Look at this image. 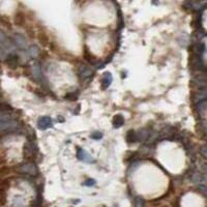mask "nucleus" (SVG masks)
Returning a JSON list of instances; mask_svg holds the SVG:
<instances>
[{"instance_id":"f257e3e1","label":"nucleus","mask_w":207,"mask_h":207,"mask_svg":"<svg viewBox=\"0 0 207 207\" xmlns=\"http://www.w3.org/2000/svg\"><path fill=\"white\" fill-rule=\"evenodd\" d=\"M0 129L2 133H16L19 132L21 128L18 124L17 120L11 117L8 112L1 111V116H0Z\"/></svg>"},{"instance_id":"f03ea898","label":"nucleus","mask_w":207,"mask_h":207,"mask_svg":"<svg viewBox=\"0 0 207 207\" xmlns=\"http://www.w3.org/2000/svg\"><path fill=\"white\" fill-rule=\"evenodd\" d=\"M192 84L198 89L207 88V73H197L192 78Z\"/></svg>"},{"instance_id":"7ed1b4c3","label":"nucleus","mask_w":207,"mask_h":207,"mask_svg":"<svg viewBox=\"0 0 207 207\" xmlns=\"http://www.w3.org/2000/svg\"><path fill=\"white\" fill-rule=\"evenodd\" d=\"M18 170L22 174H26V175L29 176H36L38 173L37 167L32 163H25V164L20 165Z\"/></svg>"},{"instance_id":"20e7f679","label":"nucleus","mask_w":207,"mask_h":207,"mask_svg":"<svg viewBox=\"0 0 207 207\" xmlns=\"http://www.w3.org/2000/svg\"><path fill=\"white\" fill-rule=\"evenodd\" d=\"M13 41H14L15 46H16L17 48L22 49V50H26V49H27V41H26V38L23 36L22 34L15 33L14 38H13Z\"/></svg>"},{"instance_id":"39448f33","label":"nucleus","mask_w":207,"mask_h":207,"mask_svg":"<svg viewBox=\"0 0 207 207\" xmlns=\"http://www.w3.org/2000/svg\"><path fill=\"white\" fill-rule=\"evenodd\" d=\"M207 100V88H203V89H198V91L194 94L193 96V102L195 105L200 104L202 102H206Z\"/></svg>"},{"instance_id":"423d86ee","label":"nucleus","mask_w":207,"mask_h":207,"mask_svg":"<svg viewBox=\"0 0 207 207\" xmlns=\"http://www.w3.org/2000/svg\"><path fill=\"white\" fill-rule=\"evenodd\" d=\"M77 158H78V159H80V161L87 163V164L94 163V159L92 158V156L88 154L84 149L80 148V147H78V149H77Z\"/></svg>"},{"instance_id":"0eeeda50","label":"nucleus","mask_w":207,"mask_h":207,"mask_svg":"<svg viewBox=\"0 0 207 207\" xmlns=\"http://www.w3.org/2000/svg\"><path fill=\"white\" fill-rule=\"evenodd\" d=\"M79 75L83 80H85V79L90 78V77L93 75V70L90 66L86 65V64H80L79 65Z\"/></svg>"},{"instance_id":"6e6552de","label":"nucleus","mask_w":207,"mask_h":207,"mask_svg":"<svg viewBox=\"0 0 207 207\" xmlns=\"http://www.w3.org/2000/svg\"><path fill=\"white\" fill-rule=\"evenodd\" d=\"M37 126L40 129H48L52 126V119L49 116L40 117L37 120Z\"/></svg>"},{"instance_id":"1a4fd4ad","label":"nucleus","mask_w":207,"mask_h":207,"mask_svg":"<svg viewBox=\"0 0 207 207\" xmlns=\"http://www.w3.org/2000/svg\"><path fill=\"white\" fill-rule=\"evenodd\" d=\"M5 62H6V64L10 67H16L18 64H19V61H20V59H19V56L18 55H16L15 53H13V54H11V55H8L6 58H5V60H4Z\"/></svg>"},{"instance_id":"9d476101","label":"nucleus","mask_w":207,"mask_h":207,"mask_svg":"<svg viewBox=\"0 0 207 207\" xmlns=\"http://www.w3.org/2000/svg\"><path fill=\"white\" fill-rule=\"evenodd\" d=\"M112 80H113V78H112V75L110 73H105L104 74V77L102 79V87L103 89H106V88H108L109 86L111 85L112 83Z\"/></svg>"},{"instance_id":"9b49d317","label":"nucleus","mask_w":207,"mask_h":207,"mask_svg":"<svg viewBox=\"0 0 207 207\" xmlns=\"http://www.w3.org/2000/svg\"><path fill=\"white\" fill-rule=\"evenodd\" d=\"M33 144L31 143V142H27L25 145H24V156L26 158H28V156H32L35 154V151L36 150L33 149Z\"/></svg>"},{"instance_id":"f8f14e48","label":"nucleus","mask_w":207,"mask_h":207,"mask_svg":"<svg viewBox=\"0 0 207 207\" xmlns=\"http://www.w3.org/2000/svg\"><path fill=\"white\" fill-rule=\"evenodd\" d=\"M124 124V118H123V116H121V115H115V117H114V119H113V126L114 128H116V129H118V128H121Z\"/></svg>"},{"instance_id":"ddd939ff","label":"nucleus","mask_w":207,"mask_h":207,"mask_svg":"<svg viewBox=\"0 0 207 207\" xmlns=\"http://www.w3.org/2000/svg\"><path fill=\"white\" fill-rule=\"evenodd\" d=\"M126 141H128L129 144L137 142V132L132 131V129L131 131H129L128 134H126Z\"/></svg>"},{"instance_id":"4468645a","label":"nucleus","mask_w":207,"mask_h":207,"mask_svg":"<svg viewBox=\"0 0 207 207\" xmlns=\"http://www.w3.org/2000/svg\"><path fill=\"white\" fill-rule=\"evenodd\" d=\"M32 72H33V76L36 80L43 79V74H41V70H40V65H37V64L33 65V67H32Z\"/></svg>"},{"instance_id":"2eb2a0df","label":"nucleus","mask_w":207,"mask_h":207,"mask_svg":"<svg viewBox=\"0 0 207 207\" xmlns=\"http://www.w3.org/2000/svg\"><path fill=\"white\" fill-rule=\"evenodd\" d=\"M38 53H40V50H38V48H37V47L35 46V45L31 46V47H29V49H28V54H29V56H30L31 58L37 57Z\"/></svg>"},{"instance_id":"dca6fc26","label":"nucleus","mask_w":207,"mask_h":207,"mask_svg":"<svg viewBox=\"0 0 207 207\" xmlns=\"http://www.w3.org/2000/svg\"><path fill=\"white\" fill-rule=\"evenodd\" d=\"M135 207H145V201L142 197H137L135 199Z\"/></svg>"},{"instance_id":"f3484780","label":"nucleus","mask_w":207,"mask_h":207,"mask_svg":"<svg viewBox=\"0 0 207 207\" xmlns=\"http://www.w3.org/2000/svg\"><path fill=\"white\" fill-rule=\"evenodd\" d=\"M195 106H196V109L199 112H203V111L207 110V100L206 102H202L200 104H197V105H195Z\"/></svg>"},{"instance_id":"a211bd4d","label":"nucleus","mask_w":207,"mask_h":207,"mask_svg":"<svg viewBox=\"0 0 207 207\" xmlns=\"http://www.w3.org/2000/svg\"><path fill=\"white\" fill-rule=\"evenodd\" d=\"M197 188H198V191H199L202 195H204V196H207V185L206 184L197 185Z\"/></svg>"},{"instance_id":"6ab92c4d","label":"nucleus","mask_w":207,"mask_h":207,"mask_svg":"<svg viewBox=\"0 0 207 207\" xmlns=\"http://www.w3.org/2000/svg\"><path fill=\"white\" fill-rule=\"evenodd\" d=\"M77 97H78V93H75V92H67L65 94V99H70V100H75Z\"/></svg>"},{"instance_id":"aec40b11","label":"nucleus","mask_w":207,"mask_h":207,"mask_svg":"<svg viewBox=\"0 0 207 207\" xmlns=\"http://www.w3.org/2000/svg\"><path fill=\"white\" fill-rule=\"evenodd\" d=\"M200 153H201V155H202L203 158H207V143L202 145V146L200 147Z\"/></svg>"},{"instance_id":"412c9836","label":"nucleus","mask_w":207,"mask_h":207,"mask_svg":"<svg viewBox=\"0 0 207 207\" xmlns=\"http://www.w3.org/2000/svg\"><path fill=\"white\" fill-rule=\"evenodd\" d=\"M90 137L92 138V139H94V140H99V139L103 138V133H100V132H94V133H92V134L90 135Z\"/></svg>"},{"instance_id":"4be33fe9","label":"nucleus","mask_w":207,"mask_h":207,"mask_svg":"<svg viewBox=\"0 0 207 207\" xmlns=\"http://www.w3.org/2000/svg\"><path fill=\"white\" fill-rule=\"evenodd\" d=\"M84 185H86V186H91V185H94L95 184V180L94 179H87L86 181H85L84 183H83Z\"/></svg>"},{"instance_id":"5701e85b","label":"nucleus","mask_w":207,"mask_h":207,"mask_svg":"<svg viewBox=\"0 0 207 207\" xmlns=\"http://www.w3.org/2000/svg\"><path fill=\"white\" fill-rule=\"evenodd\" d=\"M202 172H203L204 174H207V163L202 166Z\"/></svg>"},{"instance_id":"b1692460","label":"nucleus","mask_w":207,"mask_h":207,"mask_svg":"<svg viewBox=\"0 0 207 207\" xmlns=\"http://www.w3.org/2000/svg\"><path fill=\"white\" fill-rule=\"evenodd\" d=\"M203 181H204V184L207 185V174H203Z\"/></svg>"},{"instance_id":"393cba45","label":"nucleus","mask_w":207,"mask_h":207,"mask_svg":"<svg viewBox=\"0 0 207 207\" xmlns=\"http://www.w3.org/2000/svg\"><path fill=\"white\" fill-rule=\"evenodd\" d=\"M204 138H205V140H206V142H207V134H206V135H204Z\"/></svg>"}]
</instances>
